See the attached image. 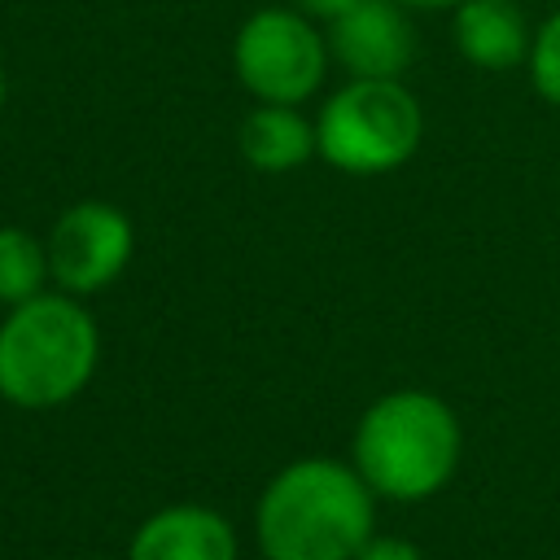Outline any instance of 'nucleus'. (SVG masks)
Wrapping results in <instances>:
<instances>
[{"label": "nucleus", "mask_w": 560, "mask_h": 560, "mask_svg": "<svg viewBox=\"0 0 560 560\" xmlns=\"http://www.w3.org/2000/svg\"><path fill=\"white\" fill-rule=\"evenodd\" d=\"M284 4H293L298 13H306L311 22H319V26H332L337 18H346L354 4H363V0H284Z\"/></svg>", "instance_id": "nucleus-14"}, {"label": "nucleus", "mask_w": 560, "mask_h": 560, "mask_svg": "<svg viewBox=\"0 0 560 560\" xmlns=\"http://www.w3.org/2000/svg\"><path fill=\"white\" fill-rule=\"evenodd\" d=\"M52 289L70 298H96L122 280L136 254V223L118 201L83 197L70 201L48 228Z\"/></svg>", "instance_id": "nucleus-6"}, {"label": "nucleus", "mask_w": 560, "mask_h": 560, "mask_svg": "<svg viewBox=\"0 0 560 560\" xmlns=\"http://www.w3.org/2000/svg\"><path fill=\"white\" fill-rule=\"evenodd\" d=\"M258 547L267 560H354L372 538V490L341 459H293L258 499Z\"/></svg>", "instance_id": "nucleus-1"}, {"label": "nucleus", "mask_w": 560, "mask_h": 560, "mask_svg": "<svg viewBox=\"0 0 560 560\" xmlns=\"http://www.w3.org/2000/svg\"><path fill=\"white\" fill-rule=\"evenodd\" d=\"M236 149L258 175H289L315 158V118L302 105H254L236 127Z\"/></svg>", "instance_id": "nucleus-10"}, {"label": "nucleus", "mask_w": 560, "mask_h": 560, "mask_svg": "<svg viewBox=\"0 0 560 560\" xmlns=\"http://www.w3.org/2000/svg\"><path fill=\"white\" fill-rule=\"evenodd\" d=\"M420 140L424 109L402 79H346L315 109V158L350 179L407 166Z\"/></svg>", "instance_id": "nucleus-4"}, {"label": "nucleus", "mask_w": 560, "mask_h": 560, "mask_svg": "<svg viewBox=\"0 0 560 560\" xmlns=\"http://www.w3.org/2000/svg\"><path fill=\"white\" fill-rule=\"evenodd\" d=\"M402 9H411V13H451V9H459L464 0H398Z\"/></svg>", "instance_id": "nucleus-15"}, {"label": "nucleus", "mask_w": 560, "mask_h": 560, "mask_svg": "<svg viewBox=\"0 0 560 560\" xmlns=\"http://www.w3.org/2000/svg\"><path fill=\"white\" fill-rule=\"evenodd\" d=\"M328 52L346 79H402L416 61V22L398 0H363L328 26Z\"/></svg>", "instance_id": "nucleus-7"}, {"label": "nucleus", "mask_w": 560, "mask_h": 560, "mask_svg": "<svg viewBox=\"0 0 560 560\" xmlns=\"http://www.w3.org/2000/svg\"><path fill=\"white\" fill-rule=\"evenodd\" d=\"M451 44L472 70H516L529 61L534 26L516 0H464L451 9Z\"/></svg>", "instance_id": "nucleus-8"}, {"label": "nucleus", "mask_w": 560, "mask_h": 560, "mask_svg": "<svg viewBox=\"0 0 560 560\" xmlns=\"http://www.w3.org/2000/svg\"><path fill=\"white\" fill-rule=\"evenodd\" d=\"M464 433L451 402L429 389H389L354 424L350 464L372 494L385 499H429L459 464Z\"/></svg>", "instance_id": "nucleus-2"}, {"label": "nucleus", "mask_w": 560, "mask_h": 560, "mask_svg": "<svg viewBox=\"0 0 560 560\" xmlns=\"http://www.w3.org/2000/svg\"><path fill=\"white\" fill-rule=\"evenodd\" d=\"M127 560H236V534L214 508L175 503L136 529Z\"/></svg>", "instance_id": "nucleus-9"}, {"label": "nucleus", "mask_w": 560, "mask_h": 560, "mask_svg": "<svg viewBox=\"0 0 560 560\" xmlns=\"http://www.w3.org/2000/svg\"><path fill=\"white\" fill-rule=\"evenodd\" d=\"M525 74H529V88L542 96V105L560 109V9H551V13L534 26V44H529Z\"/></svg>", "instance_id": "nucleus-12"}, {"label": "nucleus", "mask_w": 560, "mask_h": 560, "mask_svg": "<svg viewBox=\"0 0 560 560\" xmlns=\"http://www.w3.org/2000/svg\"><path fill=\"white\" fill-rule=\"evenodd\" d=\"M354 560H424L407 538H368Z\"/></svg>", "instance_id": "nucleus-13"}, {"label": "nucleus", "mask_w": 560, "mask_h": 560, "mask_svg": "<svg viewBox=\"0 0 560 560\" xmlns=\"http://www.w3.org/2000/svg\"><path fill=\"white\" fill-rule=\"evenodd\" d=\"M4 101H9V79H4V66H0V114H4Z\"/></svg>", "instance_id": "nucleus-16"}, {"label": "nucleus", "mask_w": 560, "mask_h": 560, "mask_svg": "<svg viewBox=\"0 0 560 560\" xmlns=\"http://www.w3.org/2000/svg\"><path fill=\"white\" fill-rule=\"evenodd\" d=\"M101 363V328L83 298L48 289L0 319V398L48 411L88 389Z\"/></svg>", "instance_id": "nucleus-3"}, {"label": "nucleus", "mask_w": 560, "mask_h": 560, "mask_svg": "<svg viewBox=\"0 0 560 560\" xmlns=\"http://www.w3.org/2000/svg\"><path fill=\"white\" fill-rule=\"evenodd\" d=\"M52 289V267H48V241L35 236L31 228L0 223V306H22L39 293Z\"/></svg>", "instance_id": "nucleus-11"}, {"label": "nucleus", "mask_w": 560, "mask_h": 560, "mask_svg": "<svg viewBox=\"0 0 560 560\" xmlns=\"http://www.w3.org/2000/svg\"><path fill=\"white\" fill-rule=\"evenodd\" d=\"M328 66V31L293 4H262L232 35L236 83L258 105H306L319 96Z\"/></svg>", "instance_id": "nucleus-5"}]
</instances>
